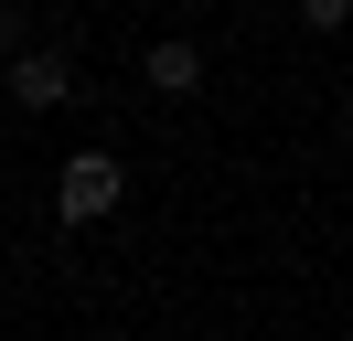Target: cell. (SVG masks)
<instances>
[{"instance_id":"cell-4","label":"cell","mask_w":353,"mask_h":341,"mask_svg":"<svg viewBox=\"0 0 353 341\" xmlns=\"http://www.w3.org/2000/svg\"><path fill=\"white\" fill-rule=\"evenodd\" d=\"M343 11H353V0H300V21H310V32H343Z\"/></svg>"},{"instance_id":"cell-5","label":"cell","mask_w":353,"mask_h":341,"mask_svg":"<svg viewBox=\"0 0 353 341\" xmlns=\"http://www.w3.org/2000/svg\"><path fill=\"white\" fill-rule=\"evenodd\" d=\"M22 43H32V32H22V11H11V0H0V64L22 54Z\"/></svg>"},{"instance_id":"cell-1","label":"cell","mask_w":353,"mask_h":341,"mask_svg":"<svg viewBox=\"0 0 353 341\" xmlns=\"http://www.w3.org/2000/svg\"><path fill=\"white\" fill-rule=\"evenodd\" d=\"M118 203H129V170H118V149H75V160L54 170V213H65V224H108Z\"/></svg>"},{"instance_id":"cell-2","label":"cell","mask_w":353,"mask_h":341,"mask_svg":"<svg viewBox=\"0 0 353 341\" xmlns=\"http://www.w3.org/2000/svg\"><path fill=\"white\" fill-rule=\"evenodd\" d=\"M0 96H22V107H65V96H75V64L54 54V43H22V54L0 64Z\"/></svg>"},{"instance_id":"cell-3","label":"cell","mask_w":353,"mask_h":341,"mask_svg":"<svg viewBox=\"0 0 353 341\" xmlns=\"http://www.w3.org/2000/svg\"><path fill=\"white\" fill-rule=\"evenodd\" d=\"M139 75H150V96H203V43L161 32L150 54H139Z\"/></svg>"}]
</instances>
